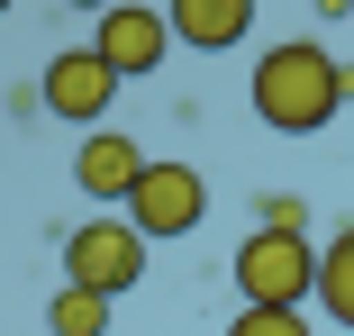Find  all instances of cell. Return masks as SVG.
Instances as JSON below:
<instances>
[{
    "label": "cell",
    "mask_w": 354,
    "mask_h": 336,
    "mask_svg": "<svg viewBox=\"0 0 354 336\" xmlns=\"http://www.w3.org/2000/svg\"><path fill=\"white\" fill-rule=\"evenodd\" d=\"M254 118L272 127V137H318V127L354 100V64H336L327 46L291 37V46H263L254 55V82H245Z\"/></svg>",
    "instance_id": "6da1fadb"
},
{
    "label": "cell",
    "mask_w": 354,
    "mask_h": 336,
    "mask_svg": "<svg viewBox=\"0 0 354 336\" xmlns=\"http://www.w3.org/2000/svg\"><path fill=\"white\" fill-rule=\"evenodd\" d=\"M236 300L245 309H309L318 300V245H309V227H254L236 245Z\"/></svg>",
    "instance_id": "7a4b0ae2"
},
{
    "label": "cell",
    "mask_w": 354,
    "mask_h": 336,
    "mask_svg": "<svg viewBox=\"0 0 354 336\" xmlns=\"http://www.w3.org/2000/svg\"><path fill=\"white\" fill-rule=\"evenodd\" d=\"M64 282H73V291H100V300H118V291L146 282V236L127 227V209L118 218L91 209L73 236H64Z\"/></svg>",
    "instance_id": "3957f363"
},
{
    "label": "cell",
    "mask_w": 354,
    "mask_h": 336,
    "mask_svg": "<svg viewBox=\"0 0 354 336\" xmlns=\"http://www.w3.org/2000/svg\"><path fill=\"white\" fill-rule=\"evenodd\" d=\"M200 218H209V182H200L191 164H146V173H136L127 227L146 236V245H173V236H191Z\"/></svg>",
    "instance_id": "277c9868"
},
{
    "label": "cell",
    "mask_w": 354,
    "mask_h": 336,
    "mask_svg": "<svg viewBox=\"0 0 354 336\" xmlns=\"http://www.w3.org/2000/svg\"><path fill=\"white\" fill-rule=\"evenodd\" d=\"M109 100H118V73L91 55V46H64L46 73H37V109H55V118H73L82 137L91 127H109Z\"/></svg>",
    "instance_id": "5b68a950"
},
{
    "label": "cell",
    "mask_w": 354,
    "mask_h": 336,
    "mask_svg": "<svg viewBox=\"0 0 354 336\" xmlns=\"http://www.w3.org/2000/svg\"><path fill=\"white\" fill-rule=\"evenodd\" d=\"M164 46H173V28H164V10H146V0H109V10L91 19V55L109 64L118 82L155 73V64H164Z\"/></svg>",
    "instance_id": "8992f818"
},
{
    "label": "cell",
    "mask_w": 354,
    "mask_h": 336,
    "mask_svg": "<svg viewBox=\"0 0 354 336\" xmlns=\"http://www.w3.org/2000/svg\"><path fill=\"white\" fill-rule=\"evenodd\" d=\"M136 173H146V146H136V137H118V127H91V137L73 146V182L91 191V209H100V200H118V209H127Z\"/></svg>",
    "instance_id": "52a82bcc"
},
{
    "label": "cell",
    "mask_w": 354,
    "mask_h": 336,
    "mask_svg": "<svg viewBox=\"0 0 354 336\" xmlns=\"http://www.w3.org/2000/svg\"><path fill=\"white\" fill-rule=\"evenodd\" d=\"M164 28H173V46L227 55V46L254 28V0H164Z\"/></svg>",
    "instance_id": "ba28073f"
},
{
    "label": "cell",
    "mask_w": 354,
    "mask_h": 336,
    "mask_svg": "<svg viewBox=\"0 0 354 336\" xmlns=\"http://www.w3.org/2000/svg\"><path fill=\"white\" fill-rule=\"evenodd\" d=\"M318 309H327L336 327H354V227H336V236L318 245Z\"/></svg>",
    "instance_id": "9c48e42d"
},
{
    "label": "cell",
    "mask_w": 354,
    "mask_h": 336,
    "mask_svg": "<svg viewBox=\"0 0 354 336\" xmlns=\"http://www.w3.org/2000/svg\"><path fill=\"white\" fill-rule=\"evenodd\" d=\"M46 336H109V300L64 282V291H55V309H46Z\"/></svg>",
    "instance_id": "30bf717a"
},
{
    "label": "cell",
    "mask_w": 354,
    "mask_h": 336,
    "mask_svg": "<svg viewBox=\"0 0 354 336\" xmlns=\"http://www.w3.org/2000/svg\"><path fill=\"white\" fill-rule=\"evenodd\" d=\"M227 336H309V318L300 309H245V318H227Z\"/></svg>",
    "instance_id": "8fae6325"
},
{
    "label": "cell",
    "mask_w": 354,
    "mask_h": 336,
    "mask_svg": "<svg viewBox=\"0 0 354 336\" xmlns=\"http://www.w3.org/2000/svg\"><path fill=\"white\" fill-rule=\"evenodd\" d=\"M300 218H309L300 191H272V200H263V227H300Z\"/></svg>",
    "instance_id": "7c38bea8"
},
{
    "label": "cell",
    "mask_w": 354,
    "mask_h": 336,
    "mask_svg": "<svg viewBox=\"0 0 354 336\" xmlns=\"http://www.w3.org/2000/svg\"><path fill=\"white\" fill-rule=\"evenodd\" d=\"M318 19H354V0H318Z\"/></svg>",
    "instance_id": "4fadbf2b"
},
{
    "label": "cell",
    "mask_w": 354,
    "mask_h": 336,
    "mask_svg": "<svg viewBox=\"0 0 354 336\" xmlns=\"http://www.w3.org/2000/svg\"><path fill=\"white\" fill-rule=\"evenodd\" d=\"M73 10H82V19H100V10H109V0H73Z\"/></svg>",
    "instance_id": "5bb4252c"
},
{
    "label": "cell",
    "mask_w": 354,
    "mask_h": 336,
    "mask_svg": "<svg viewBox=\"0 0 354 336\" xmlns=\"http://www.w3.org/2000/svg\"><path fill=\"white\" fill-rule=\"evenodd\" d=\"M0 19H10V0H0Z\"/></svg>",
    "instance_id": "9a60e30c"
}]
</instances>
